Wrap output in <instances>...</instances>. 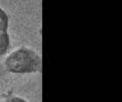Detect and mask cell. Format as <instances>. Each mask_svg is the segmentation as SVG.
I'll use <instances>...</instances> for the list:
<instances>
[{
    "mask_svg": "<svg viewBox=\"0 0 122 102\" xmlns=\"http://www.w3.org/2000/svg\"><path fill=\"white\" fill-rule=\"evenodd\" d=\"M9 48V36L7 32L0 31V56L5 54Z\"/></svg>",
    "mask_w": 122,
    "mask_h": 102,
    "instance_id": "2",
    "label": "cell"
},
{
    "mask_svg": "<svg viewBox=\"0 0 122 102\" xmlns=\"http://www.w3.org/2000/svg\"><path fill=\"white\" fill-rule=\"evenodd\" d=\"M8 27V16L4 9L0 8V31H5Z\"/></svg>",
    "mask_w": 122,
    "mask_h": 102,
    "instance_id": "3",
    "label": "cell"
},
{
    "mask_svg": "<svg viewBox=\"0 0 122 102\" xmlns=\"http://www.w3.org/2000/svg\"><path fill=\"white\" fill-rule=\"evenodd\" d=\"M6 102H27L26 100L22 99V98H18V97H11L9 99H7Z\"/></svg>",
    "mask_w": 122,
    "mask_h": 102,
    "instance_id": "4",
    "label": "cell"
},
{
    "mask_svg": "<svg viewBox=\"0 0 122 102\" xmlns=\"http://www.w3.org/2000/svg\"><path fill=\"white\" fill-rule=\"evenodd\" d=\"M41 57L33 50L20 48L11 52L5 60L6 69L14 74H30L41 71Z\"/></svg>",
    "mask_w": 122,
    "mask_h": 102,
    "instance_id": "1",
    "label": "cell"
}]
</instances>
